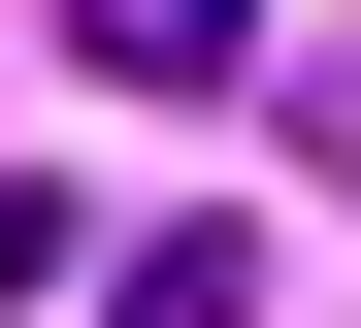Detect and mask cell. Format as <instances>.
<instances>
[{"label": "cell", "instance_id": "6da1fadb", "mask_svg": "<svg viewBox=\"0 0 361 328\" xmlns=\"http://www.w3.org/2000/svg\"><path fill=\"white\" fill-rule=\"evenodd\" d=\"M66 66H132V99H230V66H263V0H66Z\"/></svg>", "mask_w": 361, "mask_h": 328}, {"label": "cell", "instance_id": "7a4b0ae2", "mask_svg": "<svg viewBox=\"0 0 361 328\" xmlns=\"http://www.w3.org/2000/svg\"><path fill=\"white\" fill-rule=\"evenodd\" d=\"M99 328H263V262H230V230H164V262H132Z\"/></svg>", "mask_w": 361, "mask_h": 328}, {"label": "cell", "instance_id": "3957f363", "mask_svg": "<svg viewBox=\"0 0 361 328\" xmlns=\"http://www.w3.org/2000/svg\"><path fill=\"white\" fill-rule=\"evenodd\" d=\"M0 296H66V197H33V164H0Z\"/></svg>", "mask_w": 361, "mask_h": 328}]
</instances>
